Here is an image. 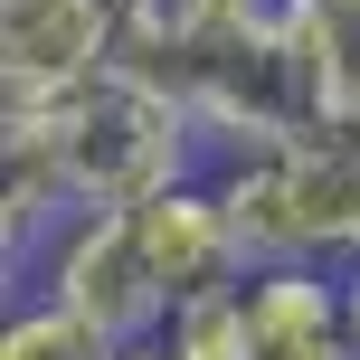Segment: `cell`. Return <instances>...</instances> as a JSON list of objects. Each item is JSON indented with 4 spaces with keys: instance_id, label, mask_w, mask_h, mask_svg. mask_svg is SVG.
<instances>
[{
    "instance_id": "cell-8",
    "label": "cell",
    "mask_w": 360,
    "mask_h": 360,
    "mask_svg": "<svg viewBox=\"0 0 360 360\" xmlns=\"http://www.w3.org/2000/svg\"><path fill=\"white\" fill-rule=\"evenodd\" d=\"M67 218H86V209H76L57 133L38 114H0V247H10V266H29Z\"/></svg>"
},
{
    "instance_id": "cell-12",
    "label": "cell",
    "mask_w": 360,
    "mask_h": 360,
    "mask_svg": "<svg viewBox=\"0 0 360 360\" xmlns=\"http://www.w3.org/2000/svg\"><path fill=\"white\" fill-rule=\"evenodd\" d=\"M342 323H351V351H360V266H342Z\"/></svg>"
},
{
    "instance_id": "cell-4",
    "label": "cell",
    "mask_w": 360,
    "mask_h": 360,
    "mask_svg": "<svg viewBox=\"0 0 360 360\" xmlns=\"http://www.w3.org/2000/svg\"><path fill=\"white\" fill-rule=\"evenodd\" d=\"M124 67L114 0H0V105H67Z\"/></svg>"
},
{
    "instance_id": "cell-7",
    "label": "cell",
    "mask_w": 360,
    "mask_h": 360,
    "mask_svg": "<svg viewBox=\"0 0 360 360\" xmlns=\"http://www.w3.org/2000/svg\"><path fill=\"white\" fill-rule=\"evenodd\" d=\"M247 313H256V360H360L342 323V266H256Z\"/></svg>"
},
{
    "instance_id": "cell-5",
    "label": "cell",
    "mask_w": 360,
    "mask_h": 360,
    "mask_svg": "<svg viewBox=\"0 0 360 360\" xmlns=\"http://www.w3.org/2000/svg\"><path fill=\"white\" fill-rule=\"evenodd\" d=\"M133 237H143L152 285L171 294V313L256 275V256H247V237H237V218H228V199H218L209 171L180 180V190H162V199H143V209H133Z\"/></svg>"
},
{
    "instance_id": "cell-2",
    "label": "cell",
    "mask_w": 360,
    "mask_h": 360,
    "mask_svg": "<svg viewBox=\"0 0 360 360\" xmlns=\"http://www.w3.org/2000/svg\"><path fill=\"white\" fill-rule=\"evenodd\" d=\"M180 95H190V114H199L209 162H237V152H275V143H313V133H332L313 38L294 29L285 0H275L256 29H237Z\"/></svg>"
},
{
    "instance_id": "cell-6",
    "label": "cell",
    "mask_w": 360,
    "mask_h": 360,
    "mask_svg": "<svg viewBox=\"0 0 360 360\" xmlns=\"http://www.w3.org/2000/svg\"><path fill=\"white\" fill-rule=\"evenodd\" d=\"M275 0H114V38H124V67L190 86L237 29H256Z\"/></svg>"
},
{
    "instance_id": "cell-1",
    "label": "cell",
    "mask_w": 360,
    "mask_h": 360,
    "mask_svg": "<svg viewBox=\"0 0 360 360\" xmlns=\"http://www.w3.org/2000/svg\"><path fill=\"white\" fill-rule=\"evenodd\" d=\"M0 114H38L57 133L76 209H143V199L199 180V162H209L190 95L162 86V76H143V67H105L67 105H0Z\"/></svg>"
},
{
    "instance_id": "cell-9",
    "label": "cell",
    "mask_w": 360,
    "mask_h": 360,
    "mask_svg": "<svg viewBox=\"0 0 360 360\" xmlns=\"http://www.w3.org/2000/svg\"><path fill=\"white\" fill-rule=\"evenodd\" d=\"M162 332H171V342L190 351V360H256V313H247V285H228V294H199V304H180Z\"/></svg>"
},
{
    "instance_id": "cell-11",
    "label": "cell",
    "mask_w": 360,
    "mask_h": 360,
    "mask_svg": "<svg viewBox=\"0 0 360 360\" xmlns=\"http://www.w3.org/2000/svg\"><path fill=\"white\" fill-rule=\"evenodd\" d=\"M114 360H190V351H180L171 332H143V342H124V351H114Z\"/></svg>"
},
{
    "instance_id": "cell-13",
    "label": "cell",
    "mask_w": 360,
    "mask_h": 360,
    "mask_svg": "<svg viewBox=\"0 0 360 360\" xmlns=\"http://www.w3.org/2000/svg\"><path fill=\"white\" fill-rule=\"evenodd\" d=\"M313 10H332V19H360V0H313Z\"/></svg>"
},
{
    "instance_id": "cell-3",
    "label": "cell",
    "mask_w": 360,
    "mask_h": 360,
    "mask_svg": "<svg viewBox=\"0 0 360 360\" xmlns=\"http://www.w3.org/2000/svg\"><path fill=\"white\" fill-rule=\"evenodd\" d=\"M29 275H38V304L95 323L105 342H143V332L171 323V294L152 285V256H143V237H133V209L67 218V228L29 256Z\"/></svg>"
},
{
    "instance_id": "cell-10",
    "label": "cell",
    "mask_w": 360,
    "mask_h": 360,
    "mask_svg": "<svg viewBox=\"0 0 360 360\" xmlns=\"http://www.w3.org/2000/svg\"><path fill=\"white\" fill-rule=\"evenodd\" d=\"M124 342H105L95 323H76V313H57V304H29V313H10L0 323V360H114Z\"/></svg>"
}]
</instances>
